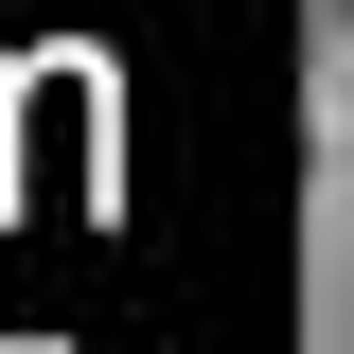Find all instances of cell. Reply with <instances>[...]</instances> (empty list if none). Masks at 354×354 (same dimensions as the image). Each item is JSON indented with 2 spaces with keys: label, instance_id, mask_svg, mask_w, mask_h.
Listing matches in <instances>:
<instances>
[{
  "label": "cell",
  "instance_id": "obj_1",
  "mask_svg": "<svg viewBox=\"0 0 354 354\" xmlns=\"http://www.w3.org/2000/svg\"><path fill=\"white\" fill-rule=\"evenodd\" d=\"M301 354H354V160L301 177Z\"/></svg>",
  "mask_w": 354,
  "mask_h": 354
},
{
  "label": "cell",
  "instance_id": "obj_2",
  "mask_svg": "<svg viewBox=\"0 0 354 354\" xmlns=\"http://www.w3.org/2000/svg\"><path fill=\"white\" fill-rule=\"evenodd\" d=\"M301 142L354 160V0H301Z\"/></svg>",
  "mask_w": 354,
  "mask_h": 354
}]
</instances>
